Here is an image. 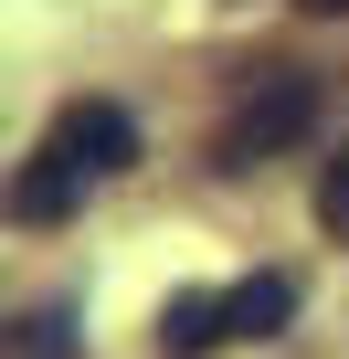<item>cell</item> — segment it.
Wrapping results in <instances>:
<instances>
[{
	"mask_svg": "<svg viewBox=\"0 0 349 359\" xmlns=\"http://www.w3.org/2000/svg\"><path fill=\"white\" fill-rule=\"evenodd\" d=\"M117 169H138V116L106 106V95H85V106H64V116L43 127V148L22 158L11 212H22V222H64L85 191H106Z\"/></svg>",
	"mask_w": 349,
	"mask_h": 359,
	"instance_id": "6da1fadb",
	"label": "cell"
},
{
	"mask_svg": "<svg viewBox=\"0 0 349 359\" xmlns=\"http://www.w3.org/2000/svg\"><path fill=\"white\" fill-rule=\"evenodd\" d=\"M307 127H317V85H307V74H265V85L233 106V127H223V148H212V158H223V169H254V158L296 148Z\"/></svg>",
	"mask_w": 349,
	"mask_h": 359,
	"instance_id": "7a4b0ae2",
	"label": "cell"
},
{
	"mask_svg": "<svg viewBox=\"0 0 349 359\" xmlns=\"http://www.w3.org/2000/svg\"><path fill=\"white\" fill-rule=\"evenodd\" d=\"M286 317H296V285H286V275L223 285V327H233V338H286Z\"/></svg>",
	"mask_w": 349,
	"mask_h": 359,
	"instance_id": "3957f363",
	"label": "cell"
},
{
	"mask_svg": "<svg viewBox=\"0 0 349 359\" xmlns=\"http://www.w3.org/2000/svg\"><path fill=\"white\" fill-rule=\"evenodd\" d=\"M233 327H223V296H169L159 306V359H212Z\"/></svg>",
	"mask_w": 349,
	"mask_h": 359,
	"instance_id": "277c9868",
	"label": "cell"
},
{
	"mask_svg": "<svg viewBox=\"0 0 349 359\" xmlns=\"http://www.w3.org/2000/svg\"><path fill=\"white\" fill-rule=\"evenodd\" d=\"M0 359H74V317H64V306H32V317H11Z\"/></svg>",
	"mask_w": 349,
	"mask_h": 359,
	"instance_id": "5b68a950",
	"label": "cell"
},
{
	"mask_svg": "<svg viewBox=\"0 0 349 359\" xmlns=\"http://www.w3.org/2000/svg\"><path fill=\"white\" fill-rule=\"evenodd\" d=\"M317 222H328V233L349 243V148H338V158L317 169Z\"/></svg>",
	"mask_w": 349,
	"mask_h": 359,
	"instance_id": "8992f818",
	"label": "cell"
},
{
	"mask_svg": "<svg viewBox=\"0 0 349 359\" xmlns=\"http://www.w3.org/2000/svg\"><path fill=\"white\" fill-rule=\"evenodd\" d=\"M296 11H349V0H296Z\"/></svg>",
	"mask_w": 349,
	"mask_h": 359,
	"instance_id": "52a82bcc",
	"label": "cell"
}]
</instances>
